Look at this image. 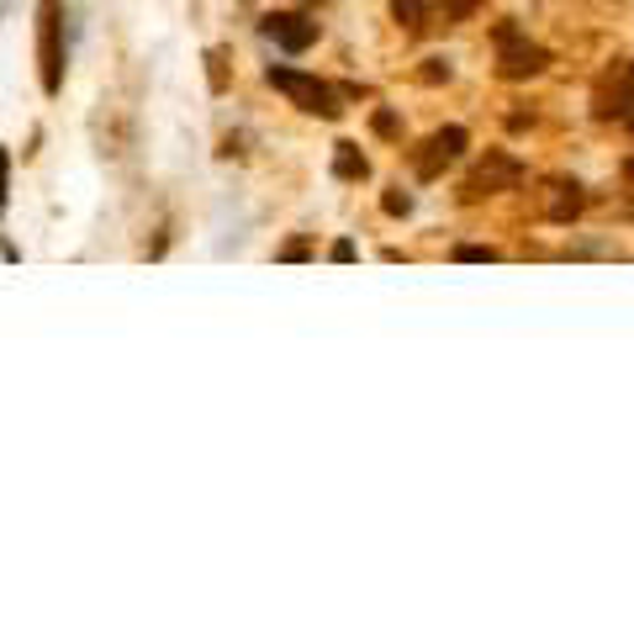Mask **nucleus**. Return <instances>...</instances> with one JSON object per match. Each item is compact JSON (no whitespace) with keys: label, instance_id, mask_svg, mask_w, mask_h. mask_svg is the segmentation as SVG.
<instances>
[{"label":"nucleus","instance_id":"1","mask_svg":"<svg viewBox=\"0 0 634 634\" xmlns=\"http://www.w3.org/2000/svg\"><path fill=\"white\" fill-rule=\"evenodd\" d=\"M492 48H497V75L508 79V85L550 69V48L529 42V33H523L518 22H497V27H492Z\"/></svg>","mask_w":634,"mask_h":634},{"label":"nucleus","instance_id":"2","mask_svg":"<svg viewBox=\"0 0 634 634\" xmlns=\"http://www.w3.org/2000/svg\"><path fill=\"white\" fill-rule=\"evenodd\" d=\"M270 85H276L280 96L291 101V106H302L307 117H322V122H339L344 117V101H339V90L328 85V79H317V75H302V69H270Z\"/></svg>","mask_w":634,"mask_h":634},{"label":"nucleus","instance_id":"3","mask_svg":"<svg viewBox=\"0 0 634 634\" xmlns=\"http://www.w3.org/2000/svg\"><path fill=\"white\" fill-rule=\"evenodd\" d=\"M64 5L42 0L38 5V64H42V90L59 96L64 90Z\"/></svg>","mask_w":634,"mask_h":634},{"label":"nucleus","instance_id":"4","mask_svg":"<svg viewBox=\"0 0 634 634\" xmlns=\"http://www.w3.org/2000/svg\"><path fill=\"white\" fill-rule=\"evenodd\" d=\"M518 180H523V164H518L513 154H503V149H486V158L460 180V201H481V196H497V191H513Z\"/></svg>","mask_w":634,"mask_h":634},{"label":"nucleus","instance_id":"5","mask_svg":"<svg viewBox=\"0 0 634 634\" xmlns=\"http://www.w3.org/2000/svg\"><path fill=\"white\" fill-rule=\"evenodd\" d=\"M466 143H471L466 127H439L434 138H423V149H413V175L418 180H439L455 158L466 154Z\"/></svg>","mask_w":634,"mask_h":634},{"label":"nucleus","instance_id":"6","mask_svg":"<svg viewBox=\"0 0 634 634\" xmlns=\"http://www.w3.org/2000/svg\"><path fill=\"white\" fill-rule=\"evenodd\" d=\"M593 117L597 122H624V117H634V59H630V64H619L613 75L597 85Z\"/></svg>","mask_w":634,"mask_h":634},{"label":"nucleus","instance_id":"7","mask_svg":"<svg viewBox=\"0 0 634 634\" xmlns=\"http://www.w3.org/2000/svg\"><path fill=\"white\" fill-rule=\"evenodd\" d=\"M259 33L276 42V48H286V53H307L317 42V22L302 16V11H270V16L259 22Z\"/></svg>","mask_w":634,"mask_h":634},{"label":"nucleus","instance_id":"8","mask_svg":"<svg viewBox=\"0 0 634 634\" xmlns=\"http://www.w3.org/2000/svg\"><path fill=\"white\" fill-rule=\"evenodd\" d=\"M582 186L576 180H550V201H545V217L550 223H571L576 212H582Z\"/></svg>","mask_w":634,"mask_h":634},{"label":"nucleus","instance_id":"9","mask_svg":"<svg viewBox=\"0 0 634 634\" xmlns=\"http://www.w3.org/2000/svg\"><path fill=\"white\" fill-rule=\"evenodd\" d=\"M392 16H396V27H402L407 38H423V33L434 27V11H429V0H392Z\"/></svg>","mask_w":634,"mask_h":634},{"label":"nucleus","instance_id":"10","mask_svg":"<svg viewBox=\"0 0 634 634\" xmlns=\"http://www.w3.org/2000/svg\"><path fill=\"white\" fill-rule=\"evenodd\" d=\"M333 175L339 180H365L370 175V158L359 154V143H333Z\"/></svg>","mask_w":634,"mask_h":634},{"label":"nucleus","instance_id":"11","mask_svg":"<svg viewBox=\"0 0 634 634\" xmlns=\"http://www.w3.org/2000/svg\"><path fill=\"white\" fill-rule=\"evenodd\" d=\"M434 5H439V16H444V27H455V22H471L486 0H429V11Z\"/></svg>","mask_w":634,"mask_h":634},{"label":"nucleus","instance_id":"12","mask_svg":"<svg viewBox=\"0 0 634 634\" xmlns=\"http://www.w3.org/2000/svg\"><path fill=\"white\" fill-rule=\"evenodd\" d=\"M455 259H460V265H492V259H497V249H481V243H460V249H455Z\"/></svg>","mask_w":634,"mask_h":634},{"label":"nucleus","instance_id":"13","mask_svg":"<svg viewBox=\"0 0 634 634\" xmlns=\"http://www.w3.org/2000/svg\"><path fill=\"white\" fill-rule=\"evenodd\" d=\"M381 206H386L392 217H407V212H413V196H407V191H386V196H381Z\"/></svg>","mask_w":634,"mask_h":634},{"label":"nucleus","instance_id":"14","mask_svg":"<svg viewBox=\"0 0 634 634\" xmlns=\"http://www.w3.org/2000/svg\"><path fill=\"white\" fill-rule=\"evenodd\" d=\"M5 201H11V154L0 149V212H5Z\"/></svg>","mask_w":634,"mask_h":634},{"label":"nucleus","instance_id":"15","mask_svg":"<svg viewBox=\"0 0 634 634\" xmlns=\"http://www.w3.org/2000/svg\"><path fill=\"white\" fill-rule=\"evenodd\" d=\"M307 254H313V243H307V238H291V243L280 249V259H307Z\"/></svg>","mask_w":634,"mask_h":634},{"label":"nucleus","instance_id":"16","mask_svg":"<svg viewBox=\"0 0 634 634\" xmlns=\"http://www.w3.org/2000/svg\"><path fill=\"white\" fill-rule=\"evenodd\" d=\"M376 132H381V138H396V132H402V122H396L392 112H376Z\"/></svg>","mask_w":634,"mask_h":634},{"label":"nucleus","instance_id":"17","mask_svg":"<svg viewBox=\"0 0 634 634\" xmlns=\"http://www.w3.org/2000/svg\"><path fill=\"white\" fill-rule=\"evenodd\" d=\"M423 79H429V85H439V79H449V59H429V69H423Z\"/></svg>","mask_w":634,"mask_h":634},{"label":"nucleus","instance_id":"18","mask_svg":"<svg viewBox=\"0 0 634 634\" xmlns=\"http://www.w3.org/2000/svg\"><path fill=\"white\" fill-rule=\"evenodd\" d=\"M333 259H339V265H350V259H355V243H350V238H339V243H333Z\"/></svg>","mask_w":634,"mask_h":634},{"label":"nucleus","instance_id":"19","mask_svg":"<svg viewBox=\"0 0 634 634\" xmlns=\"http://www.w3.org/2000/svg\"><path fill=\"white\" fill-rule=\"evenodd\" d=\"M624 180H630V186H634V158H624Z\"/></svg>","mask_w":634,"mask_h":634},{"label":"nucleus","instance_id":"20","mask_svg":"<svg viewBox=\"0 0 634 634\" xmlns=\"http://www.w3.org/2000/svg\"><path fill=\"white\" fill-rule=\"evenodd\" d=\"M624 122H630V132H634V117H624Z\"/></svg>","mask_w":634,"mask_h":634}]
</instances>
